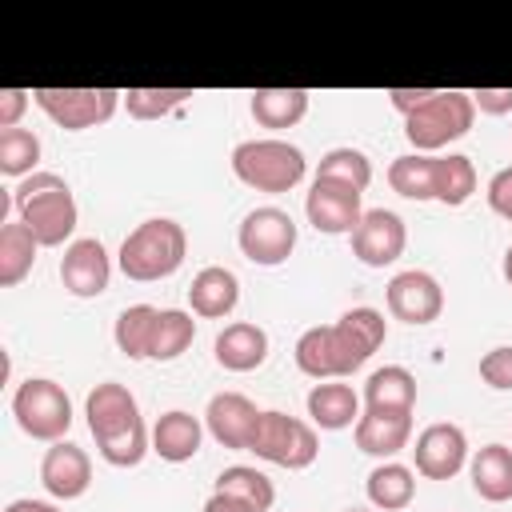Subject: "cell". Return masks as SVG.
<instances>
[{
  "instance_id": "cell-1",
  "label": "cell",
  "mask_w": 512,
  "mask_h": 512,
  "mask_svg": "<svg viewBox=\"0 0 512 512\" xmlns=\"http://www.w3.org/2000/svg\"><path fill=\"white\" fill-rule=\"evenodd\" d=\"M388 336V320L384 312L360 304V308H348L336 324H316L308 328L292 356H296V368L312 380H340L348 372H356Z\"/></svg>"
},
{
  "instance_id": "cell-2",
  "label": "cell",
  "mask_w": 512,
  "mask_h": 512,
  "mask_svg": "<svg viewBox=\"0 0 512 512\" xmlns=\"http://www.w3.org/2000/svg\"><path fill=\"white\" fill-rule=\"evenodd\" d=\"M84 416H88V432L96 440V452L112 468H136L144 460V452L152 448V436L140 420L136 396L116 380H104L88 392Z\"/></svg>"
},
{
  "instance_id": "cell-3",
  "label": "cell",
  "mask_w": 512,
  "mask_h": 512,
  "mask_svg": "<svg viewBox=\"0 0 512 512\" xmlns=\"http://www.w3.org/2000/svg\"><path fill=\"white\" fill-rule=\"evenodd\" d=\"M12 208L20 216V224L36 236L40 248H60L64 240H72L80 208L76 196L68 188L64 176L56 172H32L12 188Z\"/></svg>"
},
{
  "instance_id": "cell-4",
  "label": "cell",
  "mask_w": 512,
  "mask_h": 512,
  "mask_svg": "<svg viewBox=\"0 0 512 512\" xmlns=\"http://www.w3.org/2000/svg\"><path fill=\"white\" fill-rule=\"evenodd\" d=\"M184 256H188V236H184V228H180L176 220H168V216H156V220L136 224V228L124 236L116 264H120V272H124L128 280L152 284V280L172 276V272L184 264Z\"/></svg>"
},
{
  "instance_id": "cell-5",
  "label": "cell",
  "mask_w": 512,
  "mask_h": 512,
  "mask_svg": "<svg viewBox=\"0 0 512 512\" xmlns=\"http://www.w3.org/2000/svg\"><path fill=\"white\" fill-rule=\"evenodd\" d=\"M232 172L240 184L256 192H292L304 180L308 160L296 144L280 136H260V140H240L232 148Z\"/></svg>"
},
{
  "instance_id": "cell-6",
  "label": "cell",
  "mask_w": 512,
  "mask_h": 512,
  "mask_svg": "<svg viewBox=\"0 0 512 512\" xmlns=\"http://www.w3.org/2000/svg\"><path fill=\"white\" fill-rule=\"evenodd\" d=\"M476 120V104L468 92L456 88H436V96L416 108L412 116H404V136L416 152L436 156L440 148H448L452 140H460Z\"/></svg>"
},
{
  "instance_id": "cell-7",
  "label": "cell",
  "mask_w": 512,
  "mask_h": 512,
  "mask_svg": "<svg viewBox=\"0 0 512 512\" xmlns=\"http://www.w3.org/2000/svg\"><path fill=\"white\" fill-rule=\"evenodd\" d=\"M12 416L20 424L24 436L32 440H64V432L72 428V400L68 392L48 380V376H28L16 392H12Z\"/></svg>"
},
{
  "instance_id": "cell-8",
  "label": "cell",
  "mask_w": 512,
  "mask_h": 512,
  "mask_svg": "<svg viewBox=\"0 0 512 512\" xmlns=\"http://www.w3.org/2000/svg\"><path fill=\"white\" fill-rule=\"evenodd\" d=\"M32 100L64 132H84V128L108 124L124 104V92L120 88H32Z\"/></svg>"
},
{
  "instance_id": "cell-9",
  "label": "cell",
  "mask_w": 512,
  "mask_h": 512,
  "mask_svg": "<svg viewBox=\"0 0 512 512\" xmlns=\"http://www.w3.org/2000/svg\"><path fill=\"white\" fill-rule=\"evenodd\" d=\"M248 452H256L268 464H280L288 472H300L320 456V436L308 420H296L288 412H260Z\"/></svg>"
},
{
  "instance_id": "cell-10",
  "label": "cell",
  "mask_w": 512,
  "mask_h": 512,
  "mask_svg": "<svg viewBox=\"0 0 512 512\" xmlns=\"http://www.w3.org/2000/svg\"><path fill=\"white\" fill-rule=\"evenodd\" d=\"M236 244L240 252L260 264V268H276L292 256L296 248V220L284 212V208H252L244 220H240V232H236Z\"/></svg>"
},
{
  "instance_id": "cell-11",
  "label": "cell",
  "mask_w": 512,
  "mask_h": 512,
  "mask_svg": "<svg viewBox=\"0 0 512 512\" xmlns=\"http://www.w3.org/2000/svg\"><path fill=\"white\" fill-rule=\"evenodd\" d=\"M304 216L316 232L324 236H352L360 216H364V204H360V192L352 184H340V180H312L308 196H304Z\"/></svg>"
},
{
  "instance_id": "cell-12",
  "label": "cell",
  "mask_w": 512,
  "mask_h": 512,
  "mask_svg": "<svg viewBox=\"0 0 512 512\" xmlns=\"http://www.w3.org/2000/svg\"><path fill=\"white\" fill-rule=\"evenodd\" d=\"M384 304L392 312V320H404V324H432L440 320L444 312V288L432 272H420V268H408V272H396L384 288Z\"/></svg>"
},
{
  "instance_id": "cell-13",
  "label": "cell",
  "mask_w": 512,
  "mask_h": 512,
  "mask_svg": "<svg viewBox=\"0 0 512 512\" xmlns=\"http://www.w3.org/2000/svg\"><path fill=\"white\" fill-rule=\"evenodd\" d=\"M404 244H408V228L396 212L388 208H368L352 232V256L364 264V268H388L404 256Z\"/></svg>"
},
{
  "instance_id": "cell-14",
  "label": "cell",
  "mask_w": 512,
  "mask_h": 512,
  "mask_svg": "<svg viewBox=\"0 0 512 512\" xmlns=\"http://www.w3.org/2000/svg\"><path fill=\"white\" fill-rule=\"evenodd\" d=\"M412 460H416V472L428 476V480H452L464 464H468V436L460 424H428L420 436H416V448H412Z\"/></svg>"
},
{
  "instance_id": "cell-15",
  "label": "cell",
  "mask_w": 512,
  "mask_h": 512,
  "mask_svg": "<svg viewBox=\"0 0 512 512\" xmlns=\"http://www.w3.org/2000/svg\"><path fill=\"white\" fill-rule=\"evenodd\" d=\"M256 424H260V408L244 392H216L208 400V408H204L208 436L216 444H224V448H236V452H248L252 448Z\"/></svg>"
},
{
  "instance_id": "cell-16",
  "label": "cell",
  "mask_w": 512,
  "mask_h": 512,
  "mask_svg": "<svg viewBox=\"0 0 512 512\" xmlns=\"http://www.w3.org/2000/svg\"><path fill=\"white\" fill-rule=\"evenodd\" d=\"M108 280H112V260H108V252H104V244L96 236H80V240H72L64 248V256H60V284L72 296L92 300V296H100L108 288Z\"/></svg>"
},
{
  "instance_id": "cell-17",
  "label": "cell",
  "mask_w": 512,
  "mask_h": 512,
  "mask_svg": "<svg viewBox=\"0 0 512 512\" xmlns=\"http://www.w3.org/2000/svg\"><path fill=\"white\" fill-rule=\"evenodd\" d=\"M40 484L56 500L84 496L88 484H92V460H88V452L80 444H72V440H56L44 452V460H40Z\"/></svg>"
},
{
  "instance_id": "cell-18",
  "label": "cell",
  "mask_w": 512,
  "mask_h": 512,
  "mask_svg": "<svg viewBox=\"0 0 512 512\" xmlns=\"http://www.w3.org/2000/svg\"><path fill=\"white\" fill-rule=\"evenodd\" d=\"M352 436H356V448L364 456L392 460L412 440V412H376V408H364L360 420H356V428H352Z\"/></svg>"
},
{
  "instance_id": "cell-19",
  "label": "cell",
  "mask_w": 512,
  "mask_h": 512,
  "mask_svg": "<svg viewBox=\"0 0 512 512\" xmlns=\"http://www.w3.org/2000/svg\"><path fill=\"white\" fill-rule=\"evenodd\" d=\"M212 356L220 368L228 372H252L268 360V332L252 320H236V324H224L216 332V344H212Z\"/></svg>"
},
{
  "instance_id": "cell-20",
  "label": "cell",
  "mask_w": 512,
  "mask_h": 512,
  "mask_svg": "<svg viewBox=\"0 0 512 512\" xmlns=\"http://www.w3.org/2000/svg\"><path fill=\"white\" fill-rule=\"evenodd\" d=\"M188 304H192V312L204 316V320H224V316H232V308L240 304V280H236V272L224 268V264L200 268V272L192 276V284H188Z\"/></svg>"
},
{
  "instance_id": "cell-21",
  "label": "cell",
  "mask_w": 512,
  "mask_h": 512,
  "mask_svg": "<svg viewBox=\"0 0 512 512\" xmlns=\"http://www.w3.org/2000/svg\"><path fill=\"white\" fill-rule=\"evenodd\" d=\"M308 416L316 428L324 432H340V428H356L360 420V396L352 384H340V380H324V384H312L308 392Z\"/></svg>"
},
{
  "instance_id": "cell-22",
  "label": "cell",
  "mask_w": 512,
  "mask_h": 512,
  "mask_svg": "<svg viewBox=\"0 0 512 512\" xmlns=\"http://www.w3.org/2000/svg\"><path fill=\"white\" fill-rule=\"evenodd\" d=\"M200 440H204V424H200L192 412H184V408L164 412V416L156 420V428H152V452H156L160 460H168V464L192 460V456L200 452Z\"/></svg>"
},
{
  "instance_id": "cell-23",
  "label": "cell",
  "mask_w": 512,
  "mask_h": 512,
  "mask_svg": "<svg viewBox=\"0 0 512 512\" xmlns=\"http://www.w3.org/2000/svg\"><path fill=\"white\" fill-rule=\"evenodd\" d=\"M468 476L480 500L504 504L512 500V448L508 444H484L468 460Z\"/></svg>"
},
{
  "instance_id": "cell-24",
  "label": "cell",
  "mask_w": 512,
  "mask_h": 512,
  "mask_svg": "<svg viewBox=\"0 0 512 512\" xmlns=\"http://www.w3.org/2000/svg\"><path fill=\"white\" fill-rule=\"evenodd\" d=\"M364 404L376 412H412L416 408V376L404 364H384L364 380Z\"/></svg>"
},
{
  "instance_id": "cell-25",
  "label": "cell",
  "mask_w": 512,
  "mask_h": 512,
  "mask_svg": "<svg viewBox=\"0 0 512 512\" xmlns=\"http://www.w3.org/2000/svg\"><path fill=\"white\" fill-rule=\"evenodd\" d=\"M364 492H368V504L376 512H400L416 496V472L408 464H400V460H384V464H376L368 472Z\"/></svg>"
},
{
  "instance_id": "cell-26",
  "label": "cell",
  "mask_w": 512,
  "mask_h": 512,
  "mask_svg": "<svg viewBox=\"0 0 512 512\" xmlns=\"http://www.w3.org/2000/svg\"><path fill=\"white\" fill-rule=\"evenodd\" d=\"M308 100H312V92H304V88H256L252 92V120L260 128H272V132L292 128L308 116Z\"/></svg>"
},
{
  "instance_id": "cell-27",
  "label": "cell",
  "mask_w": 512,
  "mask_h": 512,
  "mask_svg": "<svg viewBox=\"0 0 512 512\" xmlns=\"http://www.w3.org/2000/svg\"><path fill=\"white\" fill-rule=\"evenodd\" d=\"M36 252H40L36 236L20 220H4V228H0V288H16L32 272Z\"/></svg>"
},
{
  "instance_id": "cell-28",
  "label": "cell",
  "mask_w": 512,
  "mask_h": 512,
  "mask_svg": "<svg viewBox=\"0 0 512 512\" xmlns=\"http://www.w3.org/2000/svg\"><path fill=\"white\" fill-rule=\"evenodd\" d=\"M156 320H160V308L152 304H132L116 316V328H112V340L116 348L128 356V360H148L152 352V336H156Z\"/></svg>"
},
{
  "instance_id": "cell-29",
  "label": "cell",
  "mask_w": 512,
  "mask_h": 512,
  "mask_svg": "<svg viewBox=\"0 0 512 512\" xmlns=\"http://www.w3.org/2000/svg\"><path fill=\"white\" fill-rule=\"evenodd\" d=\"M432 180H436V156L428 152H404L388 164V184L404 200H432Z\"/></svg>"
},
{
  "instance_id": "cell-30",
  "label": "cell",
  "mask_w": 512,
  "mask_h": 512,
  "mask_svg": "<svg viewBox=\"0 0 512 512\" xmlns=\"http://www.w3.org/2000/svg\"><path fill=\"white\" fill-rule=\"evenodd\" d=\"M472 192H476V168H472V160L460 156V152H448V156L436 152L432 200H440V204H448V208H460Z\"/></svg>"
},
{
  "instance_id": "cell-31",
  "label": "cell",
  "mask_w": 512,
  "mask_h": 512,
  "mask_svg": "<svg viewBox=\"0 0 512 512\" xmlns=\"http://www.w3.org/2000/svg\"><path fill=\"white\" fill-rule=\"evenodd\" d=\"M216 492L236 496V500H244V504L256 508V512H268V508L276 504L272 480H268L260 468H252V464H232V468H224V472L216 476Z\"/></svg>"
},
{
  "instance_id": "cell-32",
  "label": "cell",
  "mask_w": 512,
  "mask_h": 512,
  "mask_svg": "<svg viewBox=\"0 0 512 512\" xmlns=\"http://www.w3.org/2000/svg\"><path fill=\"white\" fill-rule=\"evenodd\" d=\"M192 340H196V320H192V312H184V308H160L148 360H176V356H184V352L192 348Z\"/></svg>"
},
{
  "instance_id": "cell-33",
  "label": "cell",
  "mask_w": 512,
  "mask_h": 512,
  "mask_svg": "<svg viewBox=\"0 0 512 512\" xmlns=\"http://www.w3.org/2000/svg\"><path fill=\"white\" fill-rule=\"evenodd\" d=\"M316 176L320 180H340V184H352L356 192H364L372 184V160L360 148H328L316 164Z\"/></svg>"
},
{
  "instance_id": "cell-34",
  "label": "cell",
  "mask_w": 512,
  "mask_h": 512,
  "mask_svg": "<svg viewBox=\"0 0 512 512\" xmlns=\"http://www.w3.org/2000/svg\"><path fill=\"white\" fill-rule=\"evenodd\" d=\"M192 100V88H128L124 92V108L132 120H160L172 116L176 108H184Z\"/></svg>"
},
{
  "instance_id": "cell-35",
  "label": "cell",
  "mask_w": 512,
  "mask_h": 512,
  "mask_svg": "<svg viewBox=\"0 0 512 512\" xmlns=\"http://www.w3.org/2000/svg\"><path fill=\"white\" fill-rule=\"evenodd\" d=\"M40 164V136L28 128H4L0 132V176H32Z\"/></svg>"
},
{
  "instance_id": "cell-36",
  "label": "cell",
  "mask_w": 512,
  "mask_h": 512,
  "mask_svg": "<svg viewBox=\"0 0 512 512\" xmlns=\"http://www.w3.org/2000/svg\"><path fill=\"white\" fill-rule=\"evenodd\" d=\"M480 380L488 388L512 392V344H500V348H492V352L480 356Z\"/></svg>"
},
{
  "instance_id": "cell-37",
  "label": "cell",
  "mask_w": 512,
  "mask_h": 512,
  "mask_svg": "<svg viewBox=\"0 0 512 512\" xmlns=\"http://www.w3.org/2000/svg\"><path fill=\"white\" fill-rule=\"evenodd\" d=\"M488 208L512 224V168H500L488 180Z\"/></svg>"
},
{
  "instance_id": "cell-38",
  "label": "cell",
  "mask_w": 512,
  "mask_h": 512,
  "mask_svg": "<svg viewBox=\"0 0 512 512\" xmlns=\"http://www.w3.org/2000/svg\"><path fill=\"white\" fill-rule=\"evenodd\" d=\"M28 100H32V92H24V88H4L0 92V132L20 128V116H24Z\"/></svg>"
},
{
  "instance_id": "cell-39",
  "label": "cell",
  "mask_w": 512,
  "mask_h": 512,
  "mask_svg": "<svg viewBox=\"0 0 512 512\" xmlns=\"http://www.w3.org/2000/svg\"><path fill=\"white\" fill-rule=\"evenodd\" d=\"M476 112H488V116H508L512 112V88H476L468 92Z\"/></svg>"
},
{
  "instance_id": "cell-40",
  "label": "cell",
  "mask_w": 512,
  "mask_h": 512,
  "mask_svg": "<svg viewBox=\"0 0 512 512\" xmlns=\"http://www.w3.org/2000/svg\"><path fill=\"white\" fill-rule=\"evenodd\" d=\"M384 96H388V104H392L400 116H412L416 108H424V104L436 96V88H388Z\"/></svg>"
},
{
  "instance_id": "cell-41",
  "label": "cell",
  "mask_w": 512,
  "mask_h": 512,
  "mask_svg": "<svg viewBox=\"0 0 512 512\" xmlns=\"http://www.w3.org/2000/svg\"><path fill=\"white\" fill-rule=\"evenodd\" d=\"M200 512H256V508H248L244 500H236V496H224V492H212L208 500H204V508Z\"/></svg>"
},
{
  "instance_id": "cell-42",
  "label": "cell",
  "mask_w": 512,
  "mask_h": 512,
  "mask_svg": "<svg viewBox=\"0 0 512 512\" xmlns=\"http://www.w3.org/2000/svg\"><path fill=\"white\" fill-rule=\"evenodd\" d=\"M4 512H60L56 504H44V500H12Z\"/></svg>"
},
{
  "instance_id": "cell-43",
  "label": "cell",
  "mask_w": 512,
  "mask_h": 512,
  "mask_svg": "<svg viewBox=\"0 0 512 512\" xmlns=\"http://www.w3.org/2000/svg\"><path fill=\"white\" fill-rule=\"evenodd\" d=\"M500 272H504V280H508V284H512V248H508V252H504V264H500Z\"/></svg>"
},
{
  "instance_id": "cell-44",
  "label": "cell",
  "mask_w": 512,
  "mask_h": 512,
  "mask_svg": "<svg viewBox=\"0 0 512 512\" xmlns=\"http://www.w3.org/2000/svg\"><path fill=\"white\" fill-rule=\"evenodd\" d=\"M344 512H372V508H344Z\"/></svg>"
}]
</instances>
